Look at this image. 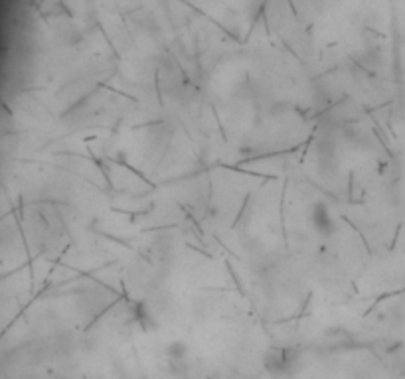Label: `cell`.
<instances>
[{
  "mask_svg": "<svg viewBox=\"0 0 405 379\" xmlns=\"http://www.w3.org/2000/svg\"><path fill=\"white\" fill-rule=\"evenodd\" d=\"M303 354L293 346H271L263 354V370L275 379L293 378L301 368Z\"/></svg>",
  "mask_w": 405,
  "mask_h": 379,
  "instance_id": "cell-1",
  "label": "cell"
},
{
  "mask_svg": "<svg viewBox=\"0 0 405 379\" xmlns=\"http://www.w3.org/2000/svg\"><path fill=\"white\" fill-rule=\"evenodd\" d=\"M308 222L316 234L322 237H330L336 231V219L332 210L325 202H315L308 210Z\"/></svg>",
  "mask_w": 405,
  "mask_h": 379,
  "instance_id": "cell-2",
  "label": "cell"
},
{
  "mask_svg": "<svg viewBox=\"0 0 405 379\" xmlns=\"http://www.w3.org/2000/svg\"><path fill=\"white\" fill-rule=\"evenodd\" d=\"M128 320H131V324H137L143 332H148L150 328L157 326V320L152 318L148 306L143 301H137L131 304V308H128Z\"/></svg>",
  "mask_w": 405,
  "mask_h": 379,
  "instance_id": "cell-3",
  "label": "cell"
},
{
  "mask_svg": "<svg viewBox=\"0 0 405 379\" xmlns=\"http://www.w3.org/2000/svg\"><path fill=\"white\" fill-rule=\"evenodd\" d=\"M188 354V344L182 340H174L168 344L167 348H164V356H167L168 363H182V361H186Z\"/></svg>",
  "mask_w": 405,
  "mask_h": 379,
  "instance_id": "cell-4",
  "label": "cell"
}]
</instances>
